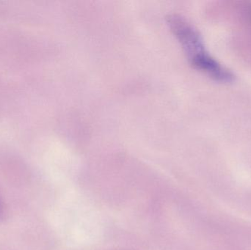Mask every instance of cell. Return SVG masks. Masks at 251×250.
Masks as SVG:
<instances>
[{
    "mask_svg": "<svg viewBox=\"0 0 251 250\" xmlns=\"http://www.w3.org/2000/svg\"><path fill=\"white\" fill-rule=\"evenodd\" d=\"M168 22L192 66L218 82L228 83L235 79L231 70L208 53L201 35L185 18L171 14L168 17Z\"/></svg>",
    "mask_w": 251,
    "mask_h": 250,
    "instance_id": "cell-1",
    "label": "cell"
}]
</instances>
